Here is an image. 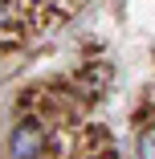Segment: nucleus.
<instances>
[{"label":"nucleus","mask_w":155,"mask_h":159,"mask_svg":"<svg viewBox=\"0 0 155 159\" xmlns=\"http://www.w3.org/2000/svg\"><path fill=\"white\" fill-rule=\"evenodd\" d=\"M8 147H12L16 159H37L41 147H45V139H41V131H37L33 122H21L16 131H12V139H8Z\"/></svg>","instance_id":"1"},{"label":"nucleus","mask_w":155,"mask_h":159,"mask_svg":"<svg viewBox=\"0 0 155 159\" xmlns=\"http://www.w3.org/2000/svg\"><path fill=\"white\" fill-rule=\"evenodd\" d=\"M8 20H12V8H8V0H0V29H4Z\"/></svg>","instance_id":"3"},{"label":"nucleus","mask_w":155,"mask_h":159,"mask_svg":"<svg viewBox=\"0 0 155 159\" xmlns=\"http://www.w3.org/2000/svg\"><path fill=\"white\" fill-rule=\"evenodd\" d=\"M135 159H155V126H143V131H139Z\"/></svg>","instance_id":"2"}]
</instances>
